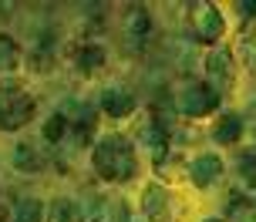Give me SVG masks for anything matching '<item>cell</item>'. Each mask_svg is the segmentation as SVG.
<instances>
[{
    "label": "cell",
    "mask_w": 256,
    "mask_h": 222,
    "mask_svg": "<svg viewBox=\"0 0 256 222\" xmlns=\"http://www.w3.org/2000/svg\"><path fill=\"white\" fill-rule=\"evenodd\" d=\"M91 162H94V172L102 175L104 182H128V179H135V172H138L132 142L122 138V135H104L102 142L94 145Z\"/></svg>",
    "instance_id": "1"
},
{
    "label": "cell",
    "mask_w": 256,
    "mask_h": 222,
    "mask_svg": "<svg viewBox=\"0 0 256 222\" xmlns=\"http://www.w3.org/2000/svg\"><path fill=\"white\" fill-rule=\"evenodd\" d=\"M189 27L196 40H202V44H216L226 34V20L216 10V3H209V0H192L189 3Z\"/></svg>",
    "instance_id": "2"
},
{
    "label": "cell",
    "mask_w": 256,
    "mask_h": 222,
    "mask_svg": "<svg viewBox=\"0 0 256 222\" xmlns=\"http://www.w3.org/2000/svg\"><path fill=\"white\" fill-rule=\"evenodd\" d=\"M30 118H34V98H30L27 91L0 94V128H4V131L24 128Z\"/></svg>",
    "instance_id": "3"
},
{
    "label": "cell",
    "mask_w": 256,
    "mask_h": 222,
    "mask_svg": "<svg viewBox=\"0 0 256 222\" xmlns=\"http://www.w3.org/2000/svg\"><path fill=\"white\" fill-rule=\"evenodd\" d=\"M179 108L186 111L189 118H202V115H212L219 108V94L212 91V84L206 81H192L179 91Z\"/></svg>",
    "instance_id": "4"
},
{
    "label": "cell",
    "mask_w": 256,
    "mask_h": 222,
    "mask_svg": "<svg viewBox=\"0 0 256 222\" xmlns=\"http://www.w3.org/2000/svg\"><path fill=\"white\" fill-rule=\"evenodd\" d=\"M142 212L148 222H176V216H179L168 189H162V185H148L142 192Z\"/></svg>",
    "instance_id": "5"
},
{
    "label": "cell",
    "mask_w": 256,
    "mask_h": 222,
    "mask_svg": "<svg viewBox=\"0 0 256 222\" xmlns=\"http://www.w3.org/2000/svg\"><path fill=\"white\" fill-rule=\"evenodd\" d=\"M91 222H132V212H128L125 199L112 196V192H102L91 202Z\"/></svg>",
    "instance_id": "6"
},
{
    "label": "cell",
    "mask_w": 256,
    "mask_h": 222,
    "mask_svg": "<svg viewBox=\"0 0 256 222\" xmlns=\"http://www.w3.org/2000/svg\"><path fill=\"white\" fill-rule=\"evenodd\" d=\"M206 71H209V81H212V91H226L232 88V54L226 47H216V51H209L206 57Z\"/></svg>",
    "instance_id": "7"
},
{
    "label": "cell",
    "mask_w": 256,
    "mask_h": 222,
    "mask_svg": "<svg viewBox=\"0 0 256 222\" xmlns=\"http://www.w3.org/2000/svg\"><path fill=\"white\" fill-rule=\"evenodd\" d=\"M125 37L132 40V47H138L142 40H148V34H152V13L145 10V7H128L125 10Z\"/></svg>",
    "instance_id": "8"
},
{
    "label": "cell",
    "mask_w": 256,
    "mask_h": 222,
    "mask_svg": "<svg viewBox=\"0 0 256 222\" xmlns=\"http://www.w3.org/2000/svg\"><path fill=\"white\" fill-rule=\"evenodd\" d=\"M102 108L112 118H128L135 111V94L128 91V88H122V84H112V88L102 91Z\"/></svg>",
    "instance_id": "9"
},
{
    "label": "cell",
    "mask_w": 256,
    "mask_h": 222,
    "mask_svg": "<svg viewBox=\"0 0 256 222\" xmlns=\"http://www.w3.org/2000/svg\"><path fill=\"white\" fill-rule=\"evenodd\" d=\"M189 179H192V185H199V189L216 185L219 179H222V162H219L216 155L196 158V162H192V169H189Z\"/></svg>",
    "instance_id": "10"
},
{
    "label": "cell",
    "mask_w": 256,
    "mask_h": 222,
    "mask_svg": "<svg viewBox=\"0 0 256 222\" xmlns=\"http://www.w3.org/2000/svg\"><path fill=\"white\" fill-rule=\"evenodd\" d=\"M74 64H78L81 74H94V71L104 64L102 44H78V47H74Z\"/></svg>",
    "instance_id": "11"
},
{
    "label": "cell",
    "mask_w": 256,
    "mask_h": 222,
    "mask_svg": "<svg viewBox=\"0 0 256 222\" xmlns=\"http://www.w3.org/2000/svg\"><path fill=\"white\" fill-rule=\"evenodd\" d=\"M142 138H145V145L152 148V155L162 162L166 158V152H168V135H166V128L158 125V121H148L145 128H142Z\"/></svg>",
    "instance_id": "12"
},
{
    "label": "cell",
    "mask_w": 256,
    "mask_h": 222,
    "mask_svg": "<svg viewBox=\"0 0 256 222\" xmlns=\"http://www.w3.org/2000/svg\"><path fill=\"white\" fill-rule=\"evenodd\" d=\"M212 135H216V142H219V145L240 142V135H243V121H240V115H222Z\"/></svg>",
    "instance_id": "13"
},
{
    "label": "cell",
    "mask_w": 256,
    "mask_h": 222,
    "mask_svg": "<svg viewBox=\"0 0 256 222\" xmlns=\"http://www.w3.org/2000/svg\"><path fill=\"white\" fill-rule=\"evenodd\" d=\"M48 222H84V216H81V206H78V202H71V199H58V202L51 206Z\"/></svg>",
    "instance_id": "14"
},
{
    "label": "cell",
    "mask_w": 256,
    "mask_h": 222,
    "mask_svg": "<svg viewBox=\"0 0 256 222\" xmlns=\"http://www.w3.org/2000/svg\"><path fill=\"white\" fill-rule=\"evenodd\" d=\"M20 64V47L14 44V37L0 34V74H10Z\"/></svg>",
    "instance_id": "15"
},
{
    "label": "cell",
    "mask_w": 256,
    "mask_h": 222,
    "mask_svg": "<svg viewBox=\"0 0 256 222\" xmlns=\"http://www.w3.org/2000/svg\"><path fill=\"white\" fill-rule=\"evenodd\" d=\"M14 165L17 169H40L44 158H40V152H34V145H17L14 148Z\"/></svg>",
    "instance_id": "16"
},
{
    "label": "cell",
    "mask_w": 256,
    "mask_h": 222,
    "mask_svg": "<svg viewBox=\"0 0 256 222\" xmlns=\"http://www.w3.org/2000/svg\"><path fill=\"white\" fill-rule=\"evenodd\" d=\"M40 202L38 199H20L17 209H14V222H40Z\"/></svg>",
    "instance_id": "17"
},
{
    "label": "cell",
    "mask_w": 256,
    "mask_h": 222,
    "mask_svg": "<svg viewBox=\"0 0 256 222\" xmlns=\"http://www.w3.org/2000/svg\"><path fill=\"white\" fill-rule=\"evenodd\" d=\"M64 135H68V118L64 115H51L48 125H44V138H48V142H61Z\"/></svg>",
    "instance_id": "18"
},
{
    "label": "cell",
    "mask_w": 256,
    "mask_h": 222,
    "mask_svg": "<svg viewBox=\"0 0 256 222\" xmlns=\"http://www.w3.org/2000/svg\"><path fill=\"white\" fill-rule=\"evenodd\" d=\"M240 172H243L246 185H256V155H246L243 162H240Z\"/></svg>",
    "instance_id": "19"
},
{
    "label": "cell",
    "mask_w": 256,
    "mask_h": 222,
    "mask_svg": "<svg viewBox=\"0 0 256 222\" xmlns=\"http://www.w3.org/2000/svg\"><path fill=\"white\" fill-rule=\"evenodd\" d=\"M243 57H246V64L256 71V40H243Z\"/></svg>",
    "instance_id": "20"
},
{
    "label": "cell",
    "mask_w": 256,
    "mask_h": 222,
    "mask_svg": "<svg viewBox=\"0 0 256 222\" xmlns=\"http://www.w3.org/2000/svg\"><path fill=\"white\" fill-rule=\"evenodd\" d=\"M240 10H243V13H250V17L256 20V0H243V3H240Z\"/></svg>",
    "instance_id": "21"
},
{
    "label": "cell",
    "mask_w": 256,
    "mask_h": 222,
    "mask_svg": "<svg viewBox=\"0 0 256 222\" xmlns=\"http://www.w3.org/2000/svg\"><path fill=\"white\" fill-rule=\"evenodd\" d=\"M206 222H219V219H206Z\"/></svg>",
    "instance_id": "22"
},
{
    "label": "cell",
    "mask_w": 256,
    "mask_h": 222,
    "mask_svg": "<svg viewBox=\"0 0 256 222\" xmlns=\"http://www.w3.org/2000/svg\"><path fill=\"white\" fill-rule=\"evenodd\" d=\"M253 212H256V206H253ZM253 219H256V216H253Z\"/></svg>",
    "instance_id": "23"
}]
</instances>
